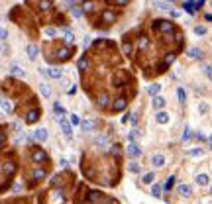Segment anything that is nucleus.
Masks as SVG:
<instances>
[{
  "label": "nucleus",
  "instance_id": "f257e3e1",
  "mask_svg": "<svg viewBox=\"0 0 212 204\" xmlns=\"http://www.w3.org/2000/svg\"><path fill=\"white\" fill-rule=\"evenodd\" d=\"M153 26H155L159 31H163V34H171V31H173V24L167 22V20H157Z\"/></svg>",
  "mask_w": 212,
  "mask_h": 204
},
{
  "label": "nucleus",
  "instance_id": "f03ea898",
  "mask_svg": "<svg viewBox=\"0 0 212 204\" xmlns=\"http://www.w3.org/2000/svg\"><path fill=\"white\" fill-rule=\"evenodd\" d=\"M94 145H96L98 149H104L106 145H108V136H106V133H100V136H96V139H94Z\"/></svg>",
  "mask_w": 212,
  "mask_h": 204
},
{
  "label": "nucleus",
  "instance_id": "7ed1b4c3",
  "mask_svg": "<svg viewBox=\"0 0 212 204\" xmlns=\"http://www.w3.org/2000/svg\"><path fill=\"white\" fill-rule=\"evenodd\" d=\"M39 114H41V112H39L38 108L30 110L28 116H26V122H28V124H34V122H38V120H39Z\"/></svg>",
  "mask_w": 212,
  "mask_h": 204
},
{
  "label": "nucleus",
  "instance_id": "20e7f679",
  "mask_svg": "<svg viewBox=\"0 0 212 204\" xmlns=\"http://www.w3.org/2000/svg\"><path fill=\"white\" fill-rule=\"evenodd\" d=\"M126 104H128V102H126V98H116L114 104H112V110H114V112H122V110L126 108Z\"/></svg>",
  "mask_w": 212,
  "mask_h": 204
},
{
  "label": "nucleus",
  "instance_id": "39448f33",
  "mask_svg": "<svg viewBox=\"0 0 212 204\" xmlns=\"http://www.w3.org/2000/svg\"><path fill=\"white\" fill-rule=\"evenodd\" d=\"M31 161H34V163H41V161H45L43 149H35V151L31 153Z\"/></svg>",
  "mask_w": 212,
  "mask_h": 204
},
{
  "label": "nucleus",
  "instance_id": "423d86ee",
  "mask_svg": "<svg viewBox=\"0 0 212 204\" xmlns=\"http://www.w3.org/2000/svg\"><path fill=\"white\" fill-rule=\"evenodd\" d=\"M34 139H38V141H45V139H47V130H45V128L35 130L34 132Z\"/></svg>",
  "mask_w": 212,
  "mask_h": 204
},
{
  "label": "nucleus",
  "instance_id": "0eeeda50",
  "mask_svg": "<svg viewBox=\"0 0 212 204\" xmlns=\"http://www.w3.org/2000/svg\"><path fill=\"white\" fill-rule=\"evenodd\" d=\"M59 126H61V130H63V133H65V137H71V124H69V122H65V120H63V118H61V120H59Z\"/></svg>",
  "mask_w": 212,
  "mask_h": 204
},
{
  "label": "nucleus",
  "instance_id": "6e6552de",
  "mask_svg": "<svg viewBox=\"0 0 212 204\" xmlns=\"http://www.w3.org/2000/svg\"><path fill=\"white\" fill-rule=\"evenodd\" d=\"M128 155H130V157H140V155H141V149H140V145L132 143V145L128 147Z\"/></svg>",
  "mask_w": 212,
  "mask_h": 204
},
{
  "label": "nucleus",
  "instance_id": "1a4fd4ad",
  "mask_svg": "<svg viewBox=\"0 0 212 204\" xmlns=\"http://www.w3.org/2000/svg\"><path fill=\"white\" fill-rule=\"evenodd\" d=\"M0 108H2L4 112H8V114H10V112L14 110V106H12V102H10V100H6V98H0Z\"/></svg>",
  "mask_w": 212,
  "mask_h": 204
},
{
  "label": "nucleus",
  "instance_id": "9d476101",
  "mask_svg": "<svg viewBox=\"0 0 212 204\" xmlns=\"http://www.w3.org/2000/svg\"><path fill=\"white\" fill-rule=\"evenodd\" d=\"M102 20L106 24H112L114 20H116V12H112V10H106V12L102 14Z\"/></svg>",
  "mask_w": 212,
  "mask_h": 204
},
{
  "label": "nucleus",
  "instance_id": "9b49d317",
  "mask_svg": "<svg viewBox=\"0 0 212 204\" xmlns=\"http://www.w3.org/2000/svg\"><path fill=\"white\" fill-rule=\"evenodd\" d=\"M10 73L14 75V77H20V79H24L26 77V71L22 67H18V65H12V69H10Z\"/></svg>",
  "mask_w": 212,
  "mask_h": 204
},
{
  "label": "nucleus",
  "instance_id": "f8f14e48",
  "mask_svg": "<svg viewBox=\"0 0 212 204\" xmlns=\"http://www.w3.org/2000/svg\"><path fill=\"white\" fill-rule=\"evenodd\" d=\"M26 51H28V57L31 59V61H34V59H38V47H35V45H28V47H26Z\"/></svg>",
  "mask_w": 212,
  "mask_h": 204
},
{
  "label": "nucleus",
  "instance_id": "ddd939ff",
  "mask_svg": "<svg viewBox=\"0 0 212 204\" xmlns=\"http://www.w3.org/2000/svg\"><path fill=\"white\" fill-rule=\"evenodd\" d=\"M151 163H153V167H163L165 157H163V155H153V157H151Z\"/></svg>",
  "mask_w": 212,
  "mask_h": 204
},
{
  "label": "nucleus",
  "instance_id": "4468645a",
  "mask_svg": "<svg viewBox=\"0 0 212 204\" xmlns=\"http://www.w3.org/2000/svg\"><path fill=\"white\" fill-rule=\"evenodd\" d=\"M165 104L167 102H165V98H161V96H155V98H153V108L155 110H161Z\"/></svg>",
  "mask_w": 212,
  "mask_h": 204
},
{
  "label": "nucleus",
  "instance_id": "2eb2a0df",
  "mask_svg": "<svg viewBox=\"0 0 212 204\" xmlns=\"http://www.w3.org/2000/svg\"><path fill=\"white\" fill-rule=\"evenodd\" d=\"M39 92H41V96H43V98H49V96H51V90H49V84H45V83H41V84H39Z\"/></svg>",
  "mask_w": 212,
  "mask_h": 204
},
{
  "label": "nucleus",
  "instance_id": "dca6fc26",
  "mask_svg": "<svg viewBox=\"0 0 212 204\" xmlns=\"http://www.w3.org/2000/svg\"><path fill=\"white\" fill-rule=\"evenodd\" d=\"M147 45H149V39H147L145 35H141L140 39H137V49L144 51V49H147Z\"/></svg>",
  "mask_w": 212,
  "mask_h": 204
},
{
  "label": "nucleus",
  "instance_id": "f3484780",
  "mask_svg": "<svg viewBox=\"0 0 212 204\" xmlns=\"http://www.w3.org/2000/svg\"><path fill=\"white\" fill-rule=\"evenodd\" d=\"M53 112H55V114L59 116V120H61L63 116H65V108H63V106L59 104V102H55V104H53Z\"/></svg>",
  "mask_w": 212,
  "mask_h": 204
},
{
  "label": "nucleus",
  "instance_id": "a211bd4d",
  "mask_svg": "<svg viewBox=\"0 0 212 204\" xmlns=\"http://www.w3.org/2000/svg\"><path fill=\"white\" fill-rule=\"evenodd\" d=\"M108 104H110L108 94H100V96H98V106H100V108H106Z\"/></svg>",
  "mask_w": 212,
  "mask_h": 204
},
{
  "label": "nucleus",
  "instance_id": "6ab92c4d",
  "mask_svg": "<svg viewBox=\"0 0 212 204\" xmlns=\"http://www.w3.org/2000/svg\"><path fill=\"white\" fill-rule=\"evenodd\" d=\"M189 57L190 59H200V57H202V53H200L198 47H193V49H189Z\"/></svg>",
  "mask_w": 212,
  "mask_h": 204
},
{
  "label": "nucleus",
  "instance_id": "aec40b11",
  "mask_svg": "<svg viewBox=\"0 0 212 204\" xmlns=\"http://www.w3.org/2000/svg\"><path fill=\"white\" fill-rule=\"evenodd\" d=\"M190 192H193V189H190L189 185H181V186H179V194H183V196H189Z\"/></svg>",
  "mask_w": 212,
  "mask_h": 204
},
{
  "label": "nucleus",
  "instance_id": "412c9836",
  "mask_svg": "<svg viewBox=\"0 0 212 204\" xmlns=\"http://www.w3.org/2000/svg\"><path fill=\"white\" fill-rule=\"evenodd\" d=\"M47 71H49V77L51 79H61V69L53 67V69H47Z\"/></svg>",
  "mask_w": 212,
  "mask_h": 204
},
{
  "label": "nucleus",
  "instance_id": "4be33fe9",
  "mask_svg": "<svg viewBox=\"0 0 212 204\" xmlns=\"http://www.w3.org/2000/svg\"><path fill=\"white\" fill-rule=\"evenodd\" d=\"M94 10V2L92 0H87V2L83 4V12H92Z\"/></svg>",
  "mask_w": 212,
  "mask_h": 204
},
{
  "label": "nucleus",
  "instance_id": "5701e85b",
  "mask_svg": "<svg viewBox=\"0 0 212 204\" xmlns=\"http://www.w3.org/2000/svg\"><path fill=\"white\" fill-rule=\"evenodd\" d=\"M79 69H81V71H87V69H88V59L87 57L79 59Z\"/></svg>",
  "mask_w": 212,
  "mask_h": 204
},
{
  "label": "nucleus",
  "instance_id": "b1692460",
  "mask_svg": "<svg viewBox=\"0 0 212 204\" xmlns=\"http://www.w3.org/2000/svg\"><path fill=\"white\" fill-rule=\"evenodd\" d=\"M71 53H73L71 47H65V49L59 51V57H61V59H69V57H71Z\"/></svg>",
  "mask_w": 212,
  "mask_h": 204
},
{
  "label": "nucleus",
  "instance_id": "393cba45",
  "mask_svg": "<svg viewBox=\"0 0 212 204\" xmlns=\"http://www.w3.org/2000/svg\"><path fill=\"white\" fill-rule=\"evenodd\" d=\"M92 128H94V120H84L83 122V130L84 132H91Z\"/></svg>",
  "mask_w": 212,
  "mask_h": 204
},
{
  "label": "nucleus",
  "instance_id": "a878e982",
  "mask_svg": "<svg viewBox=\"0 0 212 204\" xmlns=\"http://www.w3.org/2000/svg\"><path fill=\"white\" fill-rule=\"evenodd\" d=\"M197 182H198L200 186L208 185V175H197Z\"/></svg>",
  "mask_w": 212,
  "mask_h": 204
},
{
  "label": "nucleus",
  "instance_id": "bb28decb",
  "mask_svg": "<svg viewBox=\"0 0 212 204\" xmlns=\"http://www.w3.org/2000/svg\"><path fill=\"white\" fill-rule=\"evenodd\" d=\"M157 122H159V124H167V122H169V116L165 114V112H159V114H157Z\"/></svg>",
  "mask_w": 212,
  "mask_h": 204
},
{
  "label": "nucleus",
  "instance_id": "cd10ccee",
  "mask_svg": "<svg viewBox=\"0 0 212 204\" xmlns=\"http://www.w3.org/2000/svg\"><path fill=\"white\" fill-rule=\"evenodd\" d=\"M159 90H161V87H159V84H151L149 88H147V92H149L151 96H157V92Z\"/></svg>",
  "mask_w": 212,
  "mask_h": 204
},
{
  "label": "nucleus",
  "instance_id": "c85d7f7f",
  "mask_svg": "<svg viewBox=\"0 0 212 204\" xmlns=\"http://www.w3.org/2000/svg\"><path fill=\"white\" fill-rule=\"evenodd\" d=\"M39 8L43 10V12H47V10L51 8V0H41V2H39Z\"/></svg>",
  "mask_w": 212,
  "mask_h": 204
},
{
  "label": "nucleus",
  "instance_id": "c756f323",
  "mask_svg": "<svg viewBox=\"0 0 212 204\" xmlns=\"http://www.w3.org/2000/svg\"><path fill=\"white\" fill-rule=\"evenodd\" d=\"M14 171H16V167H14V163H6V165H4V173H6V175H12Z\"/></svg>",
  "mask_w": 212,
  "mask_h": 204
},
{
  "label": "nucleus",
  "instance_id": "7c9ffc66",
  "mask_svg": "<svg viewBox=\"0 0 212 204\" xmlns=\"http://www.w3.org/2000/svg\"><path fill=\"white\" fill-rule=\"evenodd\" d=\"M189 155H190V157H202L204 151H202V149H190Z\"/></svg>",
  "mask_w": 212,
  "mask_h": 204
},
{
  "label": "nucleus",
  "instance_id": "2f4dec72",
  "mask_svg": "<svg viewBox=\"0 0 212 204\" xmlns=\"http://www.w3.org/2000/svg\"><path fill=\"white\" fill-rule=\"evenodd\" d=\"M122 49H124V53H126V55H132V43H130V41H124Z\"/></svg>",
  "mask_w": 212,
  "mask_h": 204
},
{
  "label": "nucleus",
  "instance_id": "473e14b6",
  "mask_svg": "<svg viewBox=\"0 0 212 204\" xmlns=\"http://www.w3.org/2000/svg\"><path fill=\"white\" fill-rule=\"evenodd\" d=\"M71 14L75 16V18H81V16H83V8H77V6H73V8H71Z\"/></svg>",
  "mask_w": 212,
  "mask_h": 204
},
{
  "label": "nucleus",
  "instance_id": "72a5a7b5",
  "mask_svg": "<svg viewBox=\"0 0 212 204\" xmlns=\"http://www.w3.org/2000/svg\"><path fill=\"white\" fill-rule=\"evenodd\" d=\"M194 34H197V35H204L206 28H204V26H197V28H194Z\"/></svg>",
  "mask_w": 212,
  "mask_h": 204
},
{
  "label": "nucleus",
  "instance_id": "f704fd0d",
  "mask_svg": "<svg viewBox=\"0 0 212 204\" xmlns=\"http://www.w3.org/2000/svg\"><path fill=\"white\" fill-rule=\"evenodd\" d=\"M43 177H45V171H41V169H38V171H35V173H34V179H43Z\"/></svg>",
  "mask_w": 212,
  "mask_h": 204
},
{
  "label": "nucleus",
  "instance_id": "c9c22d12",
  "mask_svg": "<svg viewBox=\"0 0 212 204\" xmlns=\"http://www.w3.org/2000/svg\"><path fill=\"white\" fill-rule=\"evenodd\" d=\"M177 96H179V100H181V102L187 100V94H185V90H183V88H179V90H177Z\"/></svg>",
  "mask_w": 212,
  "mask_h": 204
},
{
  "label": "nucleus",
  "instance_id": "e433bc0d",
  "mask_svg": "<svg viewBox=\"0 0 212 204\" xmlns=\"http://www.w3.org/2000/svg\"><path fill=\"white\" fill-rule=\"evenodd\" d=\"M185 10L193 14V12H194V4H193V2H185Z\"/></svg>",
  "mask_w": 212,
  "mask_h": 204
},
{
  "label": "nucleus",
  "instance_id": "4c0bfd02",
  "mask_svg": "<svg viewBox=\"0 0 212 204\" xmlns=\"http://www.w3.org/2000/svg\"><path fill=\"white\" fill-rule=\"evenodd\" d=\"M144 182H145V185L153 182V173H147V175H144Z\"/></svg>",
  "mask_w": 212,
  "mask_h": 204
},
{
  "label": "nucleus",
  "instance_id": "58836bf2",
  "mask_svg": "<svg viewBox=\"0 0 212 204\" xmlns=\"http://www.w3.org/2000/svg\"><path fill=\"white\" fill-rule=\"evenodd\" d=\"M151 194H153V196H159V194H161V186H159V185H155V186L151 189Z\"/></svg>",
  "mask_w": 212,
  "mask_h": 204
},
{
  "label": "nucleus",
  "instance_id": "ea45409f",
  "mask_svg": "<svg viewBox=\"0 0 212 204\" xmlns=\"http://www.w3.org/2000/svg\"><path fill=\"white\" fill-rule=\"evenodd\" d=\"M98 198H100V194H98V192H91V194H88V200H91V202H96Z\"/></svg>",
  "mask_w": 212,
  "mask_h": 204
},
{
  "label": "nucleus",
  "instance_id": "a19ab883",
  "mask_svg": "<svg viewBox=\"0 0 212 204\" xmlns=\"http://www.w3.org/2000/svg\"><path fill=\"white\" fill-rule=\"evenodd\" d=\"M45 35H49V37L57 35V30H55V28H47V30H45Z\"/></svg>",
  "mask_w": 212,
  "mask_h": 204
},
{
  "label": "nucleus",
  "instance_id": "79ce46f5",
  "mask_svg": "<svg viewBox=\"0 0 212 204\" xmlns=\"http://www.w3.org/2000/svg\"><path fill=\"white\" fill-rule=\"evenodd\" d=\"M71 124H73V126H77V124H81V118H79L77 114H73V116H71Z\"/></svg>",
  "mask_w": 212,
  "mask_h": 204
},
{
  "label": "nucleus",
  "instance_id": "37998d69",
  "mask_svg": "<svg viewBox=\"0 0 212 204\" xmlns=\"http://www.w3.org/2000/svg\"><path fill=\"white\" fill-rule=\"evenodd\" d=\"M204 73L208 79H212V65H204Z\"/></svg>",
  "mask_w": 212,
  "mask_h": 204
},
{
  "label": "nucleus",
  "instance_id": "c03bdc74",
  "mask_svg": "<svg viewBox=\"0 0 212 204\" xmlns=\"http://www.w3.org/2000/svg\"><path fill=\"white\" fill-rule=\"evenodd\" d=\"M130 171H132V173H140V165H137V163H130Z\"/></svg>",
  "mask_w": 212,
  "mask_h": 204
},
{
  "label": "nucleus",
  "instance_id": "a18cd8bd",
  "mask_svg": "<svg viewBox=\"0 0 212 204\" xmlns=\"http://www.w3.org/2000/svg\"><path fill=\"white\" fill-rule=\"evenodd\" d=\"M73 39H75V37H73V34H71L69 30H65V41H69V43H71Z\"/></svg>",
  "mask_w": 212,
  "mask_h": 204
},
{
  "label": "nucleus",
  "instance_id": "49530a36",
  "mask_svg": "<svg viewBox=\"0 0 212 204\" xmlns=\"http://www.w3.org/2000/svg\"><path fill=\"white\" fill-rule=\"evenodd\" d=\"M173 61H175V55H173V53H169V55L165 57V65H171Z\"/></svg>",
  "mask_w": 212,
  "mask_h": 204
},
{
  "label": "nucleus",
  "instance_id": "de8ad7c7",
  "mask_svg": "<svg viewBox=\"0 0 212 204\" xmlns=\"http://www.w3.org/2000/svg\"><path fill=\"white\" fill-rule=\"evenodd\" d=\"M189 137H190V128H185V132H183V141H187Z\"/></svg>",
  "mask_w": 212,
  "mask_h": 204
},
{
  "label": "nucleus",
  "instance_id": "09e8293b",
  "mask_svg": "<svg viewBox=\"0 0 212 204\" xmlns=\"http://www.w3.org/2000/svg\"><path fill=\"white\" fill-rule=\"evenodd\" d=\"M155 6L159 10H169V4H165V2H155Z\"/></svg>",
  "mask_w": 212,
  "mask_h": 204
},
{
  "label": "nucleus",
  "instance_id": "8fccbe9b",
  "mask_svg": "<svg viewBox=\"0 0 212 204\" xmlns=\"http://www.w3.org/2000/svg\"><path fill=\"white\" fill-rule=\"evenodd\" d=\"M173 181H175V177H169V181L165 182V189H167V190H169V189L173 186Z\"/></svg>",
  "mask_w": 212,
  "mask_h": 204
},
{
  "label": "nucleus",
  "instance_id": "3c124183",
  "mask_svg": "<svg viewBox=\"0 0 212 204\" xmlns=\"http://www.w3.org/2000/svg\"><path fill=\"white\" fill-rule=\"evenodd\" d=\"M198 110H200V112H202V114H204V112H208V106H206L204 102H202V104H198Z\"/></svg>",
  "mask_w": 212,
  "mask_h": 204
},
{
  "label": "nucleus",
  "instance_id": "603ef678",
  "mask_svg": "<svg viewBox=\"0 0 212 204\" xmlns=\"http://www.w3.org/2000/svg\"><path fill=\"white\" fill-rule=\"evenodd\" d=\"M110 153L118 155V153H120V145H112V149H110Z\"/></svg>",
  "mask_w": 212,
  "mask_h": 204
},
{
  "label": "nucleus",
  "instance_id": "864d4df0",
  "mask_svg": "<svg viewBox=\"0 0 212 204\" xmlns=\"http://www.w3.org/2000/svg\"><path fill=\"white\" fill-rule=\"evenodd\" d=\"M137 137H140V132H132V133H130V139H132V141L137 139Z\"/></svg>",
  "mask_w": 212,
  "mask_h": 204
},
{
  "label": "nucleus",
  "instance_id": "5fc2aeb1",
  "mask_svg": "<svg viewBox=\"0 0 212 204\" xmlns=\"http://www.w3.org/2000/svg\"><path fill=\"white\" fill-rule=\"evenodd\" d=\"M6 30H4V28H0V39H6Z\"/></svg>",
  "mask_w": 212,
  "mask_h": 204
},
{
  "label": "nucleus",
  "instance_id": "6e6d98bb",
  "mask_svg": "<svg viewBox=\"0 0 212 204\" xmlns=\"http://www.w3.org/2000/svg\"><path fill=\"white\" fill-rule=\"evenodd\" d=\"M59 165H61V167H63V169H67V167H69V163H67V159H61V161H59Z\"/></svg>",
  "mask_w": 212,
  "mask_h": 204
},
{
  "label": "nucleus",
  "instance_id": "4d7b16f0",
  "mask_svg": "<svg viewBox=\"0 0 212 204\" xmlns=\"http://www.w3.org/2000/svg\"><path fill=\"white\" fill-rule=\"evenodd\" d=\"M4 143H6V136L0 132V145H4Z\"/></svg>",
  "mask_w": 212,
  "mask_h": 204
},
{
  "label": "nucleus",
  "instance_id": "13d9d810",
  "mask_svg": "<svg viewBox=\"0 0 212 204\" xmlns=\"http://www.w3.org/2000/svg\"><path fill=\"white\" fill-rule=\"evenodd\" d=\"M114 2H116V4H118V6H124V4H128V2H130V0H114Z\"/></svg>",
  "mask_w": 212,
  "mask_h": 204
},
{
  "label": "nucleus",
  "instance_id": "bf43d9fd",
  "mask_svg": "<svg viewBox=\"0 0 212 204\" xmlns=\"http://www.w3.org/2000/svg\"><path fill=\"white\" fill-rule=\"evenodd\" d=\"M206 20H210V22H212V16H206Z\"/></svg>",
  "mask_w": 212,
  "mask_h": 204
},
{
  "label": "nucleus",
  "instance_id": "052dcab7",
  "mask_svg": "<svg viewBox=\"0 0 212 204\" xmlns=\"http://www.w3.org/2000/svg\"><path fill=\"white\" fill-rule=\"evenodd\" d=\"M210 147H212V136H210Z\"/></svg>",
  "mask_w": 212,
  "mask_h": 204
},
{
  "label": "nucleus",
  "instance_id": "680f3d73",
  "mask_svg": "<svg viewBox=\"0 0 212 204\" xmlns=\"http://www.w3.org/2000/svg\"><path fill=\"white\" fill-rule=\"evenodd\" d=\"M67 2H69V4H73V0H67Z\"/></svg>",
  "mask_w": 212,
  "mask_h": 204
},
{
  "label": "nucleus",
  "instance_id": "e2e57ef3",
  "mask_svg": "<svg viewBox=\"0 0 212 204\" xmlns=\"http://www.w3.org/2000/svg\"><path fill=\"white\" fill-rule=\"evenodd\" d=\"M210 6H212V0H210Z\"/></svg>",
  "mask_w": 212,
  "mask_h": 204
},
{
  "label": "nucleus",
  "instance_id": "0e129e2a",
  "mask_svg": "<svg viewBox=\"0 0 212 204\" xmlns=\"http://www.w3.org/2000/svg\"><path fill=\"white\" fill-rule=\"evenodd\" d=\"M210 194H212V190H210Z\"/></svg>",
  "mask_w": 212,
  "mask_h": 204
}]
</instances>
